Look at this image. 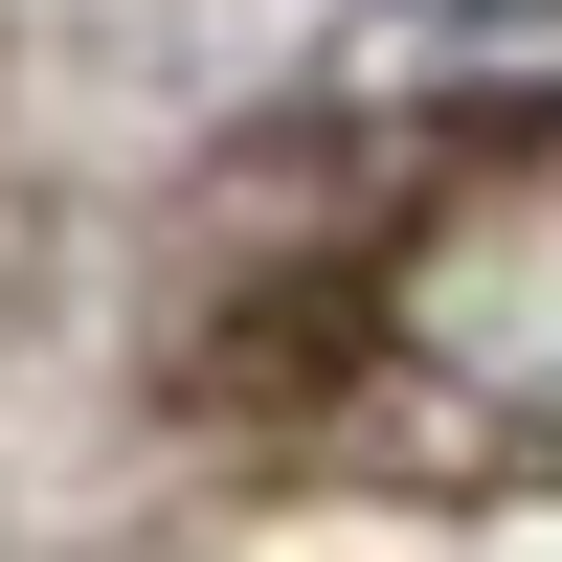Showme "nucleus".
I'll list each match as a JSON object with an SVG mask.
<instances>
[{"label":"nucleus","mask_w":562,"mask_h":562,"mask_svg":"<svg viewBox=\"0 0 562 562\" xmlns=\"http://www.w3.org/2000/svg\"><path fill=\"white\" fill-rule=\"evenodd\" d=\"M383 315H405L428 383H473L518 450H562V135H495V158L405 225Z\"/></svg>","instance_id":"nucleus-1"}]
</instances>
